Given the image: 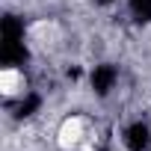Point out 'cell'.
I'll return each mask as SVG.
<instances>
[{
  "instance_id": "6da1fadb",
  "label": "cell",
  "mask_w": 151,
  "mask_h": 151,
  "mask_svg": "<svg viewBox=\"0 0 151 151\" xmlns=\"http://www.w3.org/2000/svg\"><path fill=\"white\" fill-rule=\"evenodd\" d=\"M80 139H83V119L71 116V119H65V122L59 124V130H56V145H59L62 151L77 148Z\"/></svg>"
},
{
  "instance_id": "7a4b0ae2",
  "label": "cell",
  "mask_w": 151,
  "mask_h": 151,
  "mask_svg": "<svg viewBox=\"0 0 151 151\" xmlns=\"http://www.w3.org/2000/svg\"><path fill=\"white\" fill-rule=\"evenodd\" d=\"M24 86H27V80H24V74H21L18 68L6 65L3 71H0V95H3V98H15V95H21Z\"/></svg>"
}]
</instances>
